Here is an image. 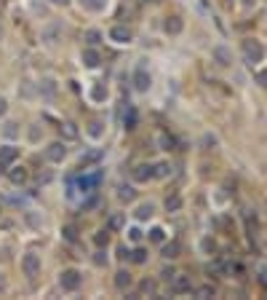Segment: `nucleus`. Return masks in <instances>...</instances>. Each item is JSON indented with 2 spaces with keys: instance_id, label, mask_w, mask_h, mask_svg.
I'll use <instances>...</instances> for the list:
<instances>
[{
  "instance_id": "1",
  "label": "nucleus",
  "mask_w": 267,
  "mask_h": 300,
  "mask_svg": "<svg viewBox=\"0 0 267 300\" xmlns=\"http://www.w3.org/2000/svg\"><path fill=\"white\" fill-rule=\"evenodd\" d=\"M241 48H243L246 62H251V65H259V62L265 59V46H262V41H257V38H246V41L241 43Z\"/></svg>"
},
{
  "instance_id": "2",
  "label": "nucleus",
  "mask_w": 267,
  "mask_h": 300,
  "mask_svg": "<svg viewBox=\"0 0 267 300\" xmlns=\"http://www.w3.org/2000/svg\"><path fill=\"white\" fill-rule=\"evenodd\" d=\"M62 35H64V22H59V19H51L48 24L43 27V32H41V41L45 43V46H56V43L62 41Z\"/></svg>"
},
{
  "instance_id": "3",
  "label": "nucleus",
  "mask_w": 267,
  "mask_h": 300,
  "mask_svg": "<svg viewBox=\"0 0 267 300\" xmlns=\"http://www.w3.org/2000/svg\"><path fill=\"white\" fill-rule=\"evenodd\" d=\"M59 284L64 292H75V290H81V284H83V274L78 268H64L59 274Z\"/></svg>"
},
{
  "instance_id": "4",
  "label": "nucleus",
  "mask_w": 267,
  "mask_h": 300,
  "mask_svg": "<svg viewBox=\"0 0 267 300\" xmlns=\"http://www.w3.org/2000/svg\"><path fill=\"white\" fill-rule=\"evenodd\" d=\"M43 268V260L38 252H24L21 254V274L27 276V279H35L38 274H41Z\"/></svg>"
},
{
  "instance_id": "5",
  "label": "nucleus",
  "mask_w": 267,
  "mask_h": 300,
  "mask_svg": "<svg viewBox=\"0 0 267 300\" xmlns=\"http://www.w3.org/2000/svg\"><path fill=\"white\" fill-rule=\"evenodd\" d=\"M131 83H134V92H139V94H147V92H150L152 78H150V72H147V67H144V65H139V67L134 70Z\"/></svg>"
},
{
  "instance_id": "6",
  "label": "nucleus",
  "mask_w": 267,
  "mask_h": 300,
  "mask_svg": "<svg viewBox=\"0 0 267 300\" xmlns=\"http://www.w3.org/2000/svg\"><path fill=\"white\" fill-rule=\"evenodd\" d=\"M35 89H38V94H41L45 102H54L56 94H59V83H56L54 78H41Z\"/></svg>"
},
{
  "instance_id": "7",
  "label": "nucleus",
  "mask_w": 267,
  "mask_h": 300,
  "mask_svg": "<svg viewBox=\"0 0 267 300\" xmlns=\"http://www.w3.org/2000/svg\"><path fill=\"white\" fill-rule=\"evenodd\" d=\"M43 158L48 163H62L67 158V148H64V142H51L48 148L43 150Z\"/></svg>"
},
{
  "instance_id": "8",
  "label": "nucleus",
  "mask_w": 267,
  "mask_h": 300,
  "mask_svg": "<svg viewBox=\"0 0 267 300\" xmlns=\"http://www.w3.org/2000/svg\"><path fill=\"white\" fill-rule=\"evenodd\" d=\"M211 59H214V65H219V67H230L232 65V51H230V46H225V43L214 46L211 48Z\"/></svg>"
},
{
  "instance_id": "9",
  "label": "nucleus",
  "mask_w": 267,
  "mask_h": 300,
  "mask_svg": "<svg viewBox=\"0 0 267 300\" xmlns=\"http://www.w3.org/2000/svg\"><path fill=\"white\" fill-rule=\"evenodd\" d=\"M99 183H102V169H96V172H91L86 177L78 180V188H81L83 193H94V190L99 188Z\"/></svg>"
},
{
  "instance_id": "10",
  "label": "nucleus",
  "mask_w": 267,
  "mask_h": 300,
  "mask_svg": "<svg viewBox=\"0 0 267 300\" xmlns=\"http://www.w3.org/2000/svg\"><path fill=\"white\" fill-rule=\"evenodd\" d=\"M102 65V54L96 51V46H88L83 51V67H88V70H96V67Z\"/></svg>"
},
{
  "instance_id": "11",
  "label": "nucleus",
  "mask_w": 267,
  "mask_h": 300,
  "mask_svg": "<svg viewBox=\"0 0 267 300\" xmlns=\"http://www.w3.org/2000/svg\"><path fill=\"white\" fill-rule=\"evenodd\" d=\"M171 292H177V295H182V292H192L190 276H171Z\"/></svg>"
},
{
  "instance_id": "12",
  "label": "nucleus",
  "mask_w": 267,
  "mask_h": 300,
  "mask_svg": "<svg viewBox=\"0 0 267 300\" xmlns=\"http://www.w3.org/2000/svg\"><path fill=\"white\" fill-rule=\"evenodd\" d=\"M16 158H19V148H14V145H3L0 148V166L8 169V163H14Z\"/></svg>"
},
{
  "instance_id": "13",
  "label": "nucleus",
  "mask_w": 267,
  "mask_h": 300,
  "mask_svg": "<svg viewBox=\"0 0 267 300\" xmlns=\"http://www.w3.org/2000/svg\"><path fill=\"white\" fill-rule=\"evenodd\" d=\"M110 41H115V43H128L131 41V30L128 27H123V24H115L110 30Z\"/></svg>"
},
{
  "instance_id": "14",
  "label": "nucleus",
  "mask_w": 267,
  "mask_h": 300,
  "mask_svg": "<svg viewBox=\"0 0 267 300\" xmlns=\"http://www.w3.org/2000/svg\"><path fill=\"white\" fill-rule=\"evenodd\" d=\"M152 214H155V204H152V201H144V204H139V207L134 209V217L142 220V223H144V220H150Z\"/></svg>"
},
{
  "instance_id": "15",
  "label": "nucleus",
  "mask_w": 267,
  "mask_h": 300,
  "mask_svg": "<svg viewBox=\"0 0 267 300\" xmlns=\"http://www.w3.org/2000/svg\"><path fill=\"white\" fill-rule=\"evenodd\" d=\"M163 30H166L168 35H179V32L185 30V22H182L179 16H168V19L163 22Z\"/></svg>"
},
{
  "instance_id": "16",
  "label": "nucleus",
  "mask_w": 267,
  "mask_h": 300,
  "mask_svg": "<svg viewBox=\"0 0 267 300\" xmlns=\"http://www.w3.org/2000/svg\"><path fill=\"white\" fill-rule=\"evenodd\" d=\"M107 3L110 0H81V8L88 11V14H99V11L107 8Z\"/></svg>"
},
{
  "instance_id": "17",
  "label": "nucleus",
  "mask_w": 267,
  "mask_h": 300,
  "mask_svg": "<svg viewBox=\"0 0 267 300\" xmlns=\"http://www.w3.org/2000/svg\"><path fill=\"white\" fill-rule=\"evenodd\" d=\"M134 180L136 183H147V180H152V163H139V166L134 169Z\"/></svg>"
},
{
  "instance_id": "18",
  "label": "nucleus",
  "mask_w": 267,
  "mask_h": 300,
  "mask_svg": "<svg viewBox=\"0 0 267 300\" xmlns=\"http://www.w3.org/2000/svg\"><path fill=\"white\" fill-rule=\"evenodd\" d=\"M8 172V180L14 185H24L27 183V169L24 166H14V169H5Z\"/></svg>"
},
{
  "instance_id": "19",
  "label": "nucleus",
  "mask_w": 267,
  "mask_h": 300,
  "mask_svg": "<svg viewBox=\"0 0 267 300\" xmlns=\"http://www.w3.org/2000/svg\"><path fill=\"white\" fill-rule=\"evenodd\" d=\"M19 134H21V129H19V123H16V121H5L3 123V137L5 139H16Z\"/></svg>"
},
{
  "instance_id": "20",
  "label": "nucleus",
  "mask_w": 267,
  "mask_h": 300,
  "mask_svg": "<svg viewBox=\"0 0 267 300\" xmlns=\"http://www.w3.org/2000/svg\"><path fill=\"white\" fill-rule=\"evenodd\" d=\"M38 94V89H35V83L32 81H21V86H19V97H24V99H32Z\"/></svg>"
},
{
  "instance_id": "21",
  "label": "nucleus",
  "mask_w": 267,
  "mask_h": 300,
  "mask_svg": "<svg viewBox=\"0 0 267 300\" xmlns=\"http://www.w3.org/2000/svg\"><path fill=\"white\" fill-rule=\"evenodd\" d=\"M115 287H118V290L131 287V274H128V271H118V274H115Z\"/></svg>"
},
{
  "instance_id": "22",
  "label": "nucleus",
  "mask_w": 267,
  "mask_h": 300,
  "mask_svg": "<svg viewBox=\"0 0 267 300\" xmlns=\"http://www.w3.org/2000/svg\"><path fill=\"white\" fill-rule=\"evenodd\" d=\"M179 252H182V244H179V241H171V244H166V247H163V257H166V260L179 257Z\"/></svg>"
},
{
  "instance_id": "23",
  "label": "nucleus",
  "mask_w": 267,
  "mask_h": 300,
  "mask_svg": "<svg viewBox=\"0 0 267 300\" xmlns=\"http://www.w3.org/2000/svg\"><path fill=\"white\" fill-rule=\"evenodd\" d=\"M118 199H121V201H134L136 199V190L131 188V185H121V188H118Z\"/></svg>"
},
{
  "instance_id": "24",
  "label": "nucleus",
  "mask_w": 267,
  "mask_h": 300,
  "mask_svg": "<svg viewBox=\"0 0 267 300\" xmlns=\"http://www.w3.org/2000/svg\"><path fill=\"white\" fill-rule=\"evenodd\" d=\"M168 174H171V166H168L166 161H161V163L152 166V177H168Z\"/></svg>"
},
{
  "instance_id": "25",
  "label": "nucleus",
  "mask_w": 267,
  "mask_h": 300,
  "mask_svg": "<svg viewBox=\"0 0 267 300\" xmlns=\"http://www.w3.org/2000/svg\"><path fill=\"white\" fill-rule=\"evenodd\" d=\"M83 41H86V46H99V43H102V32L99 30H86V38H83Z\"/></svg>"
},
{
  "instance_id": "26",
  "label": "nucleus",
  "mask_w": 267,
  "mask_h": 300,
  "mask_svg": "<svg viewBox=\"0 0 267 300\" xmlns=\"http://www.w3.org/2000/svg\"><path fill=\"white\" fill-rule=\"evenodd\" d=\"M62 137L64 139H78V129H75V123H62Z\"/></svg>"
},
{
  "instance_id": "27",
  "label": "nucleus",
  "mask_w": 267,
  "mask_h": 300,
  "mask_svg": "<svg viewBox=\"0 0 267 300\" xmlns=\"http://www.w3.org/2000/svg\"><path fill=\"white\" fill-rule=\"evenodd\" d=\"M136 121H139V115H136V110L131 107V110L126 113V118H123V123H126V129H136Z\"/></svg>"
},
{
  "instance_id": "28",
  "label": "nucleus",
  "mask_w": 267,
  "mask_h": 300,
  "mask_svg": "<svg viewBox=\"0 0 267 300\" xmlns=\"http://www.w3.org/2000/svg\"><path fill=\"white\" fill-rule=\"evenodd\" d=\"M123 228V214H112L110 223H107V231H121Z\"/></svg>"
},
{
  "instance_id": "29",
  "label": "nucleus",
  "mask_w": 267,
  "mask_h": 300,
  "mask_svg": "<svg viewBox=\"0 0 267 300\" xmlns=\"http://www.w3.org/2000/svg\"><path fill=\"white\" fill-rule=\"evenodd\" d=\"M91 97H94L96 102H102V99H107V89L102 86V83H96L94 89H91Z\"/></svg>"
},
{
  "instance_id": "30",
  "label": "nucleus",
  "mask_w": 267,
  "mask_h": 300,
  "mask_svg": "<svg viewBox=\"0 0 267 300\" xmlns=\"http://www.w3.org/2000/svg\"><path fill=\"white\" fill-rule=\"evenodd\" d=\"M179 207H182V199H179L177 193H174V196H168V199H166V209H168V212H177Z\"/></svg>"
},
{
  "instance_id": "31",
  "label": "nucleus",
  "mask_w": 267,
  "mask_h": 300,
  "mask_svg": "<svg viewBox=\"0 0 267 300\" xmlns=\"http://www.w3.org/2000/svg\"><path fill=\"white\" fill-rule=\"evenodd\" d=\"M163 239H166V231H163V228H152L150 231V241H152V244H161Z\"/></svg>"
},
{
  "instance_id": "32",
  "label": "nucleus",
  "mask_w": 267,
  "mask_h": 300,
  "mask_svg": "<svg viewBox=\"0 0 267 300\" xmlns=\"http://www.w3.org/2000/svg\"><path fill=\"white\" fill-rule=\"evenodd\" d=\"M107 241H110V231H99V233L94 236V244L96 247H104Z\"/></svg>"
},
{
  "instance_id": "33",
  "label": "nucleus",
  "mask_w": 267,
  "mask_h": 300,
  "mask_svg": "<svg viewBox=\"0 0 267 300\" xmlns=\"http://www.w3.org/2000/svg\"><path fill=\"white\" fill-rule=\"evenodd\" d=\"M128 257H131L134 263H147V250H142V247H139V250H134Z\"/></svg>"
},
{
  "instance_id": "34",
  "label": "nucleus",
  "mask_w": 267,
  "mask_h": 300,
  "mask_svg": "<svg viewBox=\"0 0 267 300\" xmlns=\"http://www.w3.org/2000/svg\"><path fill=\"white\" fill-rule=\"evenodd\" d=\"M62 233H64V239H67V241H75V239H78V228H75V225H67V228L62 231Z\"/></svg>"
},
{
  "instance_id": "35",
  "label": "nucleus",
  "mask_w": 267,
  "mask_h": 300,
  "mask_svg": "<svg viewBox=\"0 0 267 300\" xmlns=\"http://www.w3.org/2000/svg\"><path fill=\"white\" fill-rule=\"evenodd\" d=\"M27 223H30L32 225V228H41V217H38V214H32V212H27Z\"/></svg>"
},
{
  "instance_id": "36",
  "label": "nucleus",
  "mask_w": 267,
  "mask_h": 300,
  "mask_svg": "<svg viewBox=\"0 0 267 300\" xmlns=\"http://www.w3.org/2000/svg\"><path fill=\"white\" fill-rule=\"evenodd\" d=\"M88 132H91V137H102V121H94Z\"/></svg>"
},
{
  "instance_id": "37",
  "label": "nucleus",
  "mask_w": 267,
  "mask_h": 300,
  "mask_svg": "<svg viewBox=\"0 0 267 300\" xmlns=\"http://www.w3.org/2000/svg\"><path fill=\"white\" fill-rule=\"evenodd\" d=\"M161 145H163V150H171L174 139H171V137H166V134H161Z\"/></svg>"
},
{
  "instance_id": "38",
  "label": "nucleus",
  "mask_w": 267,
  "mask_h": 300,
  "mask_svg": "<svg viewBox=\"0 0 267 300\" xmlns=\"http://www.w3.org/2000/svg\"><path fill=\"white\" fill-rule=\"evenodd\" d=\"M142 292H155V281H142Z\"/></svg>"
},
{
  "instance_id": "39",
  "label": "nucleus",
  "mask_w": 267,
  "mask_h": 300,
  "mask_svg": "<svg viewBox=\"0 0 267 300\" xmlns=\"http://www.w3.org/2000/svg\"><path fill=\"white\" fill-rule=\"evenodd\" d=\"M5 113H8V99H5L3 94H0V118H3Z\"/></svg>"
},
{
  "instance_id": "40",
  "label": "nucleus",
  "mask_w": 267,
  "mask_h": 300,
  "mask_svg": "<svg viewBox=\"0 0 267 300\" xmlns=\"http://www.w3.org/2000/svg\"><path fill=\"white\" fill-rule=\"evenodd\" d=\"M198 295H201V298H211L214 295V287H201V290H198Z\"/></svg>"
},
{
  "instance_id": "41",
  "label": "nucleus",
  "mask_w": 267,
  "mask_h": 300,
  "mask_svg": "<svg viewBox=\"0 0 267 300\" xmlns=\"http://www.w3.org/2000/svg\"><path fill=\"white\" fill-rule=\"evenodd\" d=\"M128 239H131V241H139V239H142V231H139V228H131V231H128Z\"/></svg>"
},
{
  "instance_id": "42",
  "label": "nucleus",
  "mask_w": 267,
  "mask_h": 300,
  "mask_svg": "<svg viewBox=\"0 0 267 300\" xmlns=\"http://www.w3.org/2000/svg\"><path fill=\"white\" fill-rule=\"evenodd\" d=\"M96 204H99V199H96V196H94V199H88L86 204H83V209H86V212H88V209H94V207H96Z\"/></svg>"
},
{
  "instance_id": "43",
  "label": "nucleus",
  "mask_w": 267,
  "mask_h": 300,
  "mask_svg": "<svg viewBox=\"0 0 267 300\" xmlns=\"http://www.w3.org/2000/svg\"><path fill=\"white\" fill-rule=\"evenodd\" d=\"M48 3H51V5H59V8H64V5H70L72 0H48Z\"/></svg>"
},
{
  "instance_id": "44",
  "label": "nucleus",
  "mask_w": 267,
  "mask_h": 300,
  "mask_svg": "<svg viewBox=\"0 0 267 300\" xmlns=\"http://www.w3.org/2000/svg\"><path fill=\"white\" fill-rule=\"evenodd\" d=\"M99 158V153H88V156H83V163H91V161H96Z\"/></svg>"
},
{
  "instance_id": "45",
  "label": "nucleus",
  "mask_w": 267,
  "mask_h": 300,
  "mask_svg": "<svg viewBox=\"0 0 267 300\" xmlns=\"http://www.w3.org/2000/svg\"><path fill=\"white\" fill-rule=\"evenodd\" d=\"M94 260H96V265H104V263H107L104 252H96V257H94Z\"/></svg>"
},
{
  "instance_id": "46",
  "label": "nucleus",
  "mask_w": 267,
  "mask_h": 300,
  "mask_svg": "<svg viewBox=\"0 0 267 300\" xmlns=\"http://www.w3.org/2000/svg\"><path fill=\"white\" fill-rule=\"evenodd\" d=\"M257 86L265 89V70H259V75H257Z\"/></svg>"
},
{
  "instance_id": "47",
  "label": "nucleus",
  "mask_w": 267,
  "mask_h": 300,
  "mask_svg": "<svg viewBox=\"0 0 267 300\" xmlns=\"http://www.w3.org/2000/svg\"><path fill=\"white\" fill-rule=\"evenodd\" d=\"M128 254H131V252H128V250H126V247H118V257H123V260H126V257H128Z\"/></svg>"
},
{
  "instance_id": "48",
  "label": "nucleus",
  "mask_w": 267,
  "mask_h": 300,
  "mask_svg": "<svg viewBox=\"0 0 267 300\" xmlns=\"http://www.w3.org/2000/svg\"><path fill=\"white\" fill-rule=\"evenodd\" d=\"M161 276H163V279H168V281H171V276H174V271H171V268H166V271H163V274H161Z\"/></svg>"
},
{
  "instance_id": "49",
  "label": "nucleus",
  "mask_w": 267,
  "mask_h": 300,
  "mask_svg": "<svg viewBox=\"0 0 267 300\" xmlns=\"http://www.w3.org/2000/svg\"><path fill=\"white\" fill-rule=\"evenodd\" d=\"M3 290H5V276L0 274V292H3Z\"/></svg>"
},
{
  "instance_id": "50",
  "label": "nucleus",
  "mask_w": 267,
  "mask_h": 300,
  "mask_svg": "<svg viewBox=\"0 0 267 300\" xmlns=\"http://www.w3.org/2000/svg\"><path fill=\"white\" fill-rule=\"evenodd\" d=\"M0 38H3V24H0Z\"/></svg>"
},
{
  "instance_id": "51",
  "label": "nucleus",
  "mask_w": 267,
  "mask_h": 300,
  "mask_svg": "<svg viewBox=\"0 0 267 300\" xmlns=\"http://www.w3.org/2000/svg\"><path fill=\"white\" fill-rule=\"evenodd\" d=\"M0 212H3V207H0Z\"/></svg>"
}]
</instances>
